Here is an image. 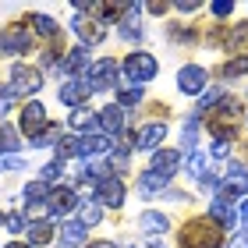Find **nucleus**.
Listing matches in <instances>:
<instances>
[{"mask_svg": "<svg viewBox=\"0 0 248 248\" xmlns=\"http://www.w3.org/2000/svg\"><path fill=\"white\" fill-rule=\"evenodd\" d=\"M238 124H241V103H238L234 96H223L220 103L206 114V128H209V135H217V139H223V142L234 139Z\"/></svg>", "mask_w": 248, "mask_h": 248, "instance_id": "1", "label": "nucleus"}, {"mask_svg": "<svg viewBox=\"0 0 248 248\" xmlns=\"http://www.w3.org/2000/svg\"><path fill=\"white\" fill-rule=\"evenodd\" d=\"M220 245H223V227L213 217L188 220L181 227V248H220Z\"/></svg>", "mask_w": 248, "mask_h": 248, "instance_id": "2", "label": "nucleus"}, {"mask_svg": "<svg viewBox=\"0 0 248 248\" xmlns=\"http://www.w3.org/2000/svg\"><path fill=\"white\" fill-rule=\"evenodd\" d=\"M121 71H124V78H128L131 85L142 89L145 82H153V78H156V57H153V53H131V57L124 61Z\"/></svg>", "mask_w": 248, "mask_h": 248, "instance_id": "3", "label": "nucleus"}, {"mask_svg": "<svg viewBox=\"0 0 248 248\" xmlns=\"http://www.w3.org/2000/svg\"><path fill=\"white\" fill-rule=\"evenodd\" d=\"M43 89V75L29 64H15L11 67V93L15 96H32Z\"/></svg>", "mask_w": 248, "mask_h": 248, "instance_id": "4", "label": "nucleus"}, {"mask_svg": "<svg viewBox=\"0 0 248 248\" xmlns=\"http://www.w3.org/2000/svg\"><path fill=\"white\" fill-rule=\"evenodd\" d=\"M238 195H248V170H245L241 163H231V167H227V177H223V185L217 188V199L234 202Z\"/></svg>", "mask_w": 248, "mask_h": 248, "instance_id": "5", "label": "nucleus"}, {"mask_svg": "<svg viewBox=\"0 0 248 248\" xmlns=\"http://www.w3.org/2000/svg\"><path fill=\"white\" fill-rule=\"evenodd\" d=\"M32 46V32L25 25H7L0 32V57H11V53H29Z\"/></svg>", "mask_w": 248, "mask_h": 248, "instance_id": "6", "label": "nucleus"}, {"mask_svg": "<svg viewBox=\"0 0 248 248\" xmlns=\"http://www.w3.org/2000/svg\"><path fill=\"white\" fill-rule=\"evenodd\" d=\"M209 85V75H206V67H199V64H185L181 71H177V89L188 96H202V89Z\"/></svg>", "mask_w": 248, "mask_h": 248, "instance_id": "7", "label": "nucleus"}, {"mask_svg": "<svg viewBox=\"0 0 248 248\" xmlns=\"http://www.w3.org/2000/svg\"><path fill=\"white\" fill-rule=\"evenodd\" d=\"M46 128H50V124H46V107H43V103H36V99H32V103L21 107V131H25L29 139L43 135Z\"/></svg>", "mask_w": 248, "mask_h": 248, "instance_id": "8", "label": "nucleus"}, {"mask_svg": "<svg viewBox=\"0 0 248 248\" xmlns=\"http://www.w3.org/2000/svg\"><path fill=\"white\" fill-rule=\"evenodd\" d=\"M96 202H99V206H110V209H121V202H124V185H121L117 174H110V177H103V181L96 185Z\"/></svg>", "mask_w": 248, "mask_h": 248, "instance_id": "9", "label": "nucleus"}, {"mask_svg": "<svg viewBox=\"0 0 248 248\" xmlns=\"http://www.w3.org/2000/svg\"><path fill=\"white\" fill-rule=\"evenodd\" d=\"M93 93H96V89H93V82H89V78H71V82L61 85V103L82 107V103H89V96H93Z\"/></svg>", "mask_w": 248, "mask_h": 248, "instance_id": "10", "label": "nucleus"}, {"mask_svg": "<svg viewBox=\"0 0 248 248\" xmlns=\"http://www.w3.org/2000/svg\"><path fill=\"white\" fill-rule=\"evenodd\" d=\"M124 114H128V110H124V107H117V103L103 107V110L96 114V121H99V131H103L107 139H110V135H117V139H121V135H124Z\"/></svg>", "mask_w": 248, "mask_h": 248, "instance_id": "11", "label": "nucleus"}, {"mask_svg": "<svg viewBox=\"0 0 248 248\" xmlns=\"http://www.w3.org/2000/svg\"><path fill=\"white\" fill-rule=\"evenodd\" d=\"M78 206V195L67 185H61V188H50V199H46V209L53 213V217H67Z\"/></svg>", "mask_w": 248, "mask_h": 248, "instance_id": "12", "label": "nucleus"}, {"mask_svg": "<svg viewBox=\"0 0 248 248\" xmlns=\"http://www.w3.org/2000/svg\"><path fill=\"white\" fill-rule=\"evenodd\" d=\"M167 139V124L163 121H153V124H145V128L135 135V149H156L160 153V142Z\"/></svg>", "mask_w": 248, "mask_h": 248, "instance_id": "13", "label": "nucleus"}, {"mask_svg": "<svg viewBox=\"0 0 248 248\" xmlns=\"http://www.w3.org/2000/svg\"><path fill=\"white\" fill-rule=\"evenodd\" d=\"M85 78L93 82V89H110L117 82V61H96Z\"/></svg>", "mask_w": 248, "mask_h": 248, "instance_id": "14", "label": "nucleus"}, {"mask_svg": "<svg viewBox=\"0 0 248 248\" xmlns=\"http://www.w3.org/2000/svg\"><path fill=\"white\" fill-rule=\"evenodd\" d=\"M57 67H61L64 75H71V78H85V75H89V71H85V67H89V50H85V46L67 50V57H64Z\"/></svg>", "mask_w": 248, "mask_h": 248, "instance_id": "15", "label": "nucleus"}, {"mask_svg": "<svg viewBox=\"0 0 248 248\" xmlns=\"http://www.w3.org/2000/svg\"><path fill=\"white\" fill-rule=\"evenodd\" d=\"M75 32H78V39L82 43H99L107 36V21H99V18H75Z\"/></svg>", "mask_w": 248, "mask_h": 248, "instance_id": "16", "label": "nucleus"}, {"mask_svg": "<svg viewBox=\"0 0 248 248\" xmlns=\"http://www.w3.org/2000/svg\"><path fill=\"white\" fill-rule=\"evenodd\" d=\"M139 188H142V195H145V199L167 195V191H170V177H163V174H156V170H145V174H142V181H139Z\"/></svg>", "mask_w": 248, "mask_h": 248, "instance_id": "17", "label": "nucleus"}, {"mask_svg": "<svg viewBox=\"0 0 248 248\" xmlns=\"http://www.w3.org/2000/svg\"><path fill=\"white\" fill-rule=\"evenodd\" d=\"M177 167H181V153H177V149H160V153H153V167H149V170L170 177Z\"/></svg>", "mask_w": 248, "mask_h": 248, "instance_id": "18", "label": "nucleus"}, {"mask_svg": "<svg viewBox=\"0 0 248 248\" xmlns=\"http://www.w3.org/2000/svg\"><path fill=\"white\" fill-rule=\"evenodd\" d=\"M85 234H89V227H85L82 220H67L64 227H61V248H82Z\"/></svg>", "mask_w": 248, "mask_h": 248, "instance_id": "19", "label": "nucleus"}, {"mask_svg": "<svg viewBox=\"0 0 248 248\" xmlns=\"http://www.w3.org/2000/svg\"><path fill=\"white\" fill-rule=\"evenodd\" d=\"M209 217L220 223V227H234V223L241 220V213L231 206V202H223V199H213V206H209Z\"/></svg>", "mask_w": 248, "mask_h": 248, "instance_id": "20", "label": "nucleus"}, {"mask_svg": "<svg viewBox=\"0 0 248 248\" xmlns=\"http://www.w3.org/2000/svg\"><path fill=\"white\" fill-rule=\"evenodd\" d=\"M139 11H142L139 4H128V15H124L121 29H117V32H121V39H131V43H135V39L142 36V25H139Z\"/></svg>", "mask_w": 248, "mask_h": 248, "instance_id": "21", "label": "nucleus"}, {"mask_svg": "<svg viewBox=\"0 0 248 248\" xmlns=\"http://www.w3.org/2000/svg\"><path fill=\"white\" fill-rule=\"evenodd\" d=\"M227 50L248 57V21H241V25H234V29L227 32Z\"/></svg>", "mask_w": 248, "mask_h": 248, "instance_id": "22", "label": "nucleus"}, {"mask_svg": "<svg viewBox=\"0 0 248 248\" xmlns=\"http://www.w3.org/2000/svg\"><path fill=\"white\" fill-rule=\"evenodd\" d=\"M107 149H110L107 135H82V139H78V153L82 156H96V153H107Z\"/></svg>", "mask_w": 248, "mask_h": 248, "instance_id": "23", "label": "nucleus"}, {"mask_svg": "<svg viewBox=\"0 0 248 248\" xmlns=\"http://www.w3.org/2000/svg\"><path fill=\"white\" fill-rule=\"evenodd\" d=\"M53 241V223L50 220H32L29 223V245H50Z\"/></svg>", "mask_w": 248, "mask_h": 248, "instance_id": "24", "label": "nucleus"}, {"mask_svg": "<svg viewBox=\"0 0 248 248\" xmlns=\"http://www.w3.org/2000/svg\"><path fill=\"white\" fill-rule=\"evenodd\" d=\"M139 223H142V231H149V234H163L167 227H170V220H167L163 213H156V209H145Z\"/></svg>", "mask_w": 248, "mask_h": 248, "instance_id": "25", "label": "nucleus"}, {"mask_svg": "<svg viewBox=\"0 0 248 248\" xmlns=\"http://www.w3.org/2000/svg\"><path fill=\"white\" fill-rule=\"evenodd\" d=\"M32 32H39V36H46V39H61L57 21L46 18V15H32Z\"/></svg>", "mask_w": 248, "mask_h": 248, "instance_id": "26", "label": "nucleus"}, {"mask_svg": "<svg viewBox=\"0 0 248 248\" xmlns=\"http://www.w3.org/2000/svg\"><path fill=\"white\" fill-rule=\"evenodd\" d=\"M99 217H103V206H99L96 199H82V213H78V220H82L85 227H96Z\"/></svg>", "mask_w": 248, "mask_h": 248, "instance_id": "27", "label": "nucleus"}, {"mask_svg": "<svg viewBox=\"0 0 248 248\" xmlns=\"http://www.w3.org/2000/svg\"><path fill=\"white\" fill-rule=\"evenodd\" d=\"M46 199H50V188L43 185V181L25 185V202H29V206H46Z\"/></svg>", "mask_w": 248, "mask_h": 248, "instance_id": "28", "label": "nucleus"}, {"mask_svg": "<svg viewBox=\"0 0 248 248\" xmlns=\"http://www.w3.org/2000/svg\"><path fill=\"white\" fill-rule=\"evenodd\" d=\"M15 149H18V131L11 124H0V160H4V153H15Z\"/></svg>", "mask_w": 248, "mask_h": 248, "instance_id": "29", "label": "nucleus"}, {"mask_svg": "<svg viewBox=\"0 0 248 248\" xmlns=\"http://www.w3.org/2000/svg\"><path fill=\"white\" fill-rule=\"evenodd\" d=\"M110 174H114V167H110L107 160H96V163H89V167H85V181H89V177H93L96 185L103 181V177H110Z\"/></svg>", "mask_w": 248, "mask_h": 248, "instance_id": "30", "label": "nucleus"}, {"mask_svg": "<svg viewBox=\"0 0 248 248\" xmlns=\"http://www.w3.org/2000/svg\"><path fill=\"white\" fill-rule=\"evenodd\" d=\"M57 139H61V124H50L43 135H36V139H32V149H46V145H53Z\"/></svg>", "mask_w": 248, "mask_h": 248, "instance_id": "31", "label": "nucleus"}, {"mask_svg": "<svg viewBox=\"0 0 248 248\" xmlns=\"http://www.w3.org/2000/svg\"><path fill=\"white\" fill-rule=\"evenodd\" d=\"M241 75H248V57H234L223 64V78H241Z\"/></svg>", "mask_w": 248, "mask_h": 248, "instance_id": "32", "label": "nucleus"}, {"mask_svg": "<svg viewBox=\"0 0 248 248\" xmlns=\"http://www.w3.org/2000/svg\"><path fill=\"white\" fill-rule=\"evenodd\" d=\"M67 124H71V128L75 131H85V128H93V124H99L93 114H89V110H75V114H71V121H67Z\"/></svg>", "mask_w": 248, "mask_h": 248, "instance_id": "33", "label": "nucleus"}, {"mask_svg": "<svg viewBox=\"0 0 248 248\" xmlns=\"http://www.w3.org/2000/svg\"><path fill=\"white\" fill-rule=\"evenodd\" d=\"M188 174L202 181V174H206V153H195V149H191V156H188Z\"/></svg>", "mask_w": 248, "mask_h": 248, "instance_id": "34", "label": "nucleus"}, {"mask_svg": "<svg viewBox=\"0 0 248 248\" xmlns=\"http://www.w3.org/2000/svg\"><path fill=\"white\" fill-rule=\"evenodd\" d=\"M142 99V89L139 85H131V89H121L117 93V107H135Z\"/></svg>", "mask_w": 248, "mask_h": 248, "instance_id": "35", "label": "nucleus"}, {"mask_svg": "<svg viewBox=\"0 0 248 248\" xmlns=\"http://www.w3.org/2000/svg\"><path fill=\"white\" fill-rule=\"evenodd\" d=\"M71 156H82V153H78V139H64L57 145V160L64 163V160H71Z\"/></svg>", "mask_w": 248, "mask_h": 248, "instance_id": "36", "label": "nucleus"}, {"mask_svg": "<svg viewBox=\"0 0 248 248\" xmlns=\"http://www.w3.org/2000/svg\"><path fill=\"white\" fill-rule=\"evenodd\" d=\"M4 227L11 234H21V231H29V220L21 217V213H7V220H4Z\"/></svg>", "mask_w": 248, "mask_h": 248, "instance_id": "37", "label": "nucleus"}, {"mask_svg": "<svg viewBox=\"0 0 248 248\" xmlns=\"http://www.w3.org/2000/svg\"><path fill=\"white\" fill-rule=\"evenodd\" d=\"M220 99H223V89H209V93H206V96H199V107H195V110H199V114H202V110H209V107H217V103H220Z\"/></svg>", "mask_w": 248, "mask_h": 248, "instance_id": "38", "label": "nucleus"}, {"mask_svg": "<svg viewBox=\"0 0 248 248\" xmlns=\"http://www.w3.org/2000/svg\"><path fill=\"white\" fill-rule=\"evenodd\" d=\"M61 174H64V163H61V160H53V163L43 167V177H39V181H43V185H50V181H57Z\"/></svg>", "mask_w": 248, "mask_h": 248, "instance_id": "39", "label": "nucleus"}, {"mask_svg": "<svg viewBox=\"0 0 248 248\" xmlns=\"http://www.w3.org/2000/svg\"><path fill=\"white\" fill-rule=\"evenodd\" d=\"M209 11H213L217 18H223V15H231V11H234V4H231V0H217V4H213Z\"/></svg>", "mask_w": 248, "mask_h": 248, "instance_id": "40", "label": "nucleus"}, {"mask_svg": "<svg viewBox=\"0 0 248 248\" xmlns=\"http://www.w3.org/2000/svg\"><path fill=\"white\" fill-rule=\"evenodd\" d=\"M21 156H7V160H0V170H21Z\"/></svg>", "mask_w": 248, "mask_h": 248, "instance_id": "41", "label": "nucleus"}, {"mask_svg": "<svg viewBox=\"0 0 248 248\" xmlns=\"http://www.w3.org/2000/svg\"><path fill=\"white\" fill-rule=\"evenodd\" d=\"M185 149H195V121L185 124Z\"/></svg>", "mask_w": 248, "mask_h": 248, "instance_id": "42", "label": "nucleus"}, {"mask_svg": "<svg viewBox=\"0 0 248 248\" xmlns=\"http://www.w3.org/2000/svg\"><path fill=\"white\" fill-rule=\"evenodd\" d=\"M227 153H231V142H223V139L213 142V156H227Z\"/></svg>", "mask_w": 248, "mask_h": 248, "instance_id": "43", "label": "nucleus"}, {"mask_svg": "<svg viewBox=\"0 0 248 248\" xmlns=\"http://www.w3.org/2000/svg\"><path fill=\"white\" fill-rule=\"evenodd\" d=\"M227 248H248V231L245 234H238V238H231V245Z\"/></svg>", "mask_w": 248, "mask_h": 248, "instance_id": "44", "label": "nucleus"}, {"mask_svg": "<svg viewBox=\"0 0 248 248\" xmlns=\"http://www.w3.org/2000/svg\"><path fill=\"white\" fill-rule=\"evenodd\" d=\"M177 11H185V15H191V11H199V4H191V0H185V4H177Z\"/></svg>", "mask_w": 248, "mask_h": 248, "instance_id": "45", "label": "nucleus"}, {"mask_svg": "<svg viewBox=\"0 0 248 248\" xmlns=\"http://www.w3.org/2000/svg\"><path fill=\"white\" fill-rule=\"evenodd\" d=\"M89 248H117V245H110V241H93Z\"/></svg>", "mask_w": 248, "mask_h": 248, "instance_id": "46", "label": "nucleus"}, {"mask_svg": "<svg viewBox=\"0 0 248 248\" xmlns=\"http://www.w3.org/2000/svg\"><path fill=\"white\" fill-rule=\"evenodd\" d=\"M238 213H241V220H245V223H248V202H245V206H241V209H238Z\"/></svg>", "mask_w": 248, "mask_h": 248, "instance_id": "47", "label": "nucleus"}, {"mask_svg": "<svg viewBox=\"0 0 248 248\" xmlns=\"http://www.w3.org/2000/svg\"><path fill=\"white\" fill-rule=\"evenodd\" d=\"M7 248H32V245H21V241H11Z\"/></svg>", "mask_w": 248, "mask_h": 248, "instance_id": "48", "label": "nucleus"}, {"mask_svg": "<svg viewBox=\"0 0 248 248\" xmlns=\"http://www.w3.org/2000/svg\"><path fill=\"white\" fill-rule=\"evenodd\" d=\"M4 93H7V89H4V85H0V96H4Z\"/></svg>", "mask_w": 248, "mask_h": 248, "instance_id": "49", "label": "nucleus"}, {"mask_svg": "<svg viewBox=\"0 0 248 248\" xmlns=\"http://www.w3.org/2000/svg\"><path fill=\"white\" fill-rule=\"evenodd\" d=\"M4 220H7V217H0V223H4Z\"/></svg>", "mask_w": 248, "mask_h": 248, "instance_id": "50", "label": "nucleus"}]
</instances>
